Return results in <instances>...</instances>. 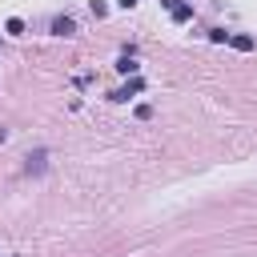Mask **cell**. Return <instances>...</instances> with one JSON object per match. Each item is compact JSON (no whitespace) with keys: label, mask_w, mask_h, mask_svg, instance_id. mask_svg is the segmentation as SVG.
Masks as SVG:
<instances>
[{"label":"cell","mask_w":257,"mask_h":257,"mask_svg":"<svg viewBox=\"0 0 257 257\" xmlns=\"http://www.w3.org/2000/svg\"><path fill=\"white\" fill-rule=\"evenodd\" d=\"M141 88H145V80H141V76H133V80H128V84H120V88H116V92H112V100H133V96H137V92H141Z\"/></svg>","instance_id":"6da1fadb"},{"label":"cell","mask_w":257,"mask_h":257,"mask_svg":"<svg viewBox=\"0 0 257 257\" xmlns=\"http://www.w3.org/2000/svg\"><path fill=\"white\" fill-rule=\"evenodd\" d=\"M165 8L173 12V20H177V24H185V20H193V8H189V4H177V0H165Z\"/></svg>","instance_id":"7a4b0ae2"},{"label":"cell","mask_w":257,"mask_h":257,"mask_svg":"<svg viewBox=\"0 0 257 257\" xmlns=\"http://www.w3.org/2000/svg\"><path fill=\"white\" fill-rule=\"evenodd\" d=\"M229 44H233L237 52H253V48H257V40H253V36H245V32H237V36H229Z\"/></svg>","instance_id":"3957f363"},{"label":"cell","mask_w":257,"mask_h":257,"mask_svg":"<svg viewBox=\"0 0 257 257\" xmlns=\"http://www.w3.org/2000/svg\"><path fill=\"white\" fill-rule=\"evenodd\" d=\"M52 32H60V36H72V32H76V24H72L68 16H60V20H52Z\"/></svg>","instance_id":"277c9868"},{"label":"cell","mask_w":257,"mask_h":257,"mask_svg":"<svg viewBox=\"0 0 257 257\" xmlns=\"http://www.w3.org/2000/svg\"><path fill=\"white\" fill-rule=\"evenodd\" d=\"M116 68H120L124 76H137V68H141V64H137L133 56H120V60H116Z\"/></svg>","instance_id":"5b68a950"},{"label":"cell","mask_w":257,"mask_h":257,"mask_svg":"<svg viewBox=\"0 0 257 257\" xmlns=\"http://www.w3.org/2000/svg\"><path fill=\"white\" fill-rule=\"evenodd\" d=\"M4 32H8V36H24V20H20V16H12V20L4 24Z\"/></svg>","instance_id":"8992f818"},{"label":"cell","mask_w":257,"mask_h":257,"mask_svg":"<svg viewBox=\"0 0 257 257\" xmlns=\"http://www.w3.org/2000/svg\"><path fill=\"white\" fill-rule=\"evenodd\" d=\"M229 36H233V32H225V28H213V32H209V40H213V44H225Z\"/></svg>","instance_id":"52a82bcc"},{"label":"cell","mask_w":257,"mask_h":257,"mask_svg":"<svg viewBox=\"0 0 257 257\" xmlns=\"http://www.w3.org/2000/svg\"><path fill=\"white\" fill-rule=\"evenodd\" d=\"M116 4H120V8H133V4H137V0H116Z\"/></svg>","instance_id":"ba28073f"}]
</instances>
